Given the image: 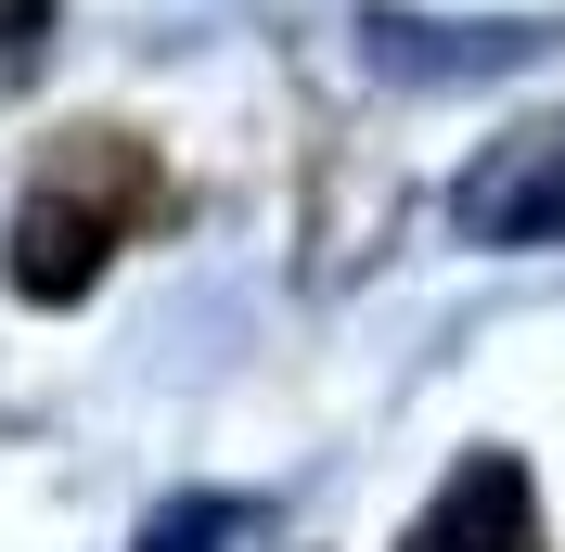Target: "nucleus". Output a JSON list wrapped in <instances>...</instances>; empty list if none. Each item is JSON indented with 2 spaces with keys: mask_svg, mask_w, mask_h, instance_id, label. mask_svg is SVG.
<instances>
[{
  "mask_svg": "<svg viewBox=\"0 0 565 552\" xmlns=\"http://www.w3.org/2000/svg\"><path fill=\"white\" fill-rule=\"evenodd\" d=\"M257 527V501H232V488H193V501H168V514L141 527L129 552H218V540H245Z\"/></svg>",
  "mask_w": 565,
  "mask_h": 552,
  "instance_id": "nucleus-4",
  "label": "nucleus"
},
{
  "mask_svg": "<svg viewBox=\"0 0 565 552\" xmlns=\"http://www.w3.org/2000/svg\"><path fill=\"white\" fill-rule=\"evenodd\" d=\"M462 244H501V257H527V244H565V116L553 129H514L501 155H476L450 193Z\"/></svg>",
  "mask_w": 565,
  "mask_h": 552,
  "instance_id": "nucleus-1",
  "label": "nucleus"
},
{
  "mask_svg": "<svg viewBox=\"0 0 565 552\" xmlns=\"http://www.w3.org/2000/svg\"><path fill=\"white\" fill-rule=\"evenodd\" d=\"M52 26H65L52 0H0V91H26V77L52 65Z\"/></svg>",
  "mask_w": 565,
  "mask_h": 552,
  "instance_id": "nucleus-5",
  "label": "nucleus"
},
{
  "mask_svg": "<svg viewBox=\"0 0 565 552\" xmlns=\"http://www.w3.org/2000/svg\"><path fill=\"white\" fill-rule=\"evenodd\" d=\"M116 232H129V219H116L104 193L39 180L26 206H13V257H0V270H13V296H26V309H77V296L116 270Z\"/></svg>",
  "mask_w": 565,
  "mask_h": 552,
  "instance_id": "nucleus-2",
  "label": "nucleus"
},
{
  "mask_svg": "<svg viewBox=\"0 0 565 552\" xmlns=\"http://www.w3.org/2000/svg\"><path fill=\"white\" fill-rule=\"evenodd\" d=\"M398 552H553V527H540V476L514 463V449H462Z\"/></svg>",
  "mask_w": 565,
  "mask_h": 552,
  "instance_id": "nucleus-3",
  "label": "nucleus"
}]
</instances>
